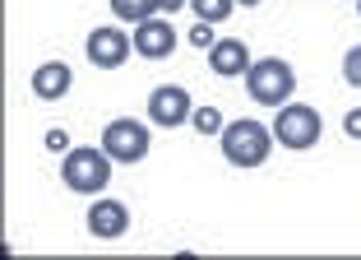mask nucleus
Here are the masks:
<instances>
[{
	"label": "nucleus",
	"instance_id": "1",
	"mask_svg": "<svg viewBox=\"0 0 361 260\" xmlns=\"http://www.w3.org/2000/svg\"><path fill=\"white\" fill-rule=\"evenodd\" d=\"M218 140H223V158L232 167H259L269 158V149H274V126L241 117V121H227Z\"/></svg>",
	"mask_w": 361,
	"mask_h": 260
},
{
	"label": "nucleus",
	"instance_id": "2",
	"mask_svg": "<svg viewBox=\"0 0 361 260\" xmlns=\"http://www.w3.org/2000/svg\"><path fill=\"white\" fill-rule=\"evenodd\" d=\"M111 153L106 149H97V144H88V149H70L65 153V162H61V182L70 186L75 195H102L106 186H111Z\"/></svg>",
	"mask_w": 361,
	"mask_h": 260
},
{
	"label": "nucleus",
	"instance_id": "3",
	"mask_svg": "<svg viewBox=\"0 0 361 260\" xmlns=\"http://www.w3.org/2000/svg\"><path fill=\"white\" fill-rule=\"evenodd\" d=\"M319 135H324V117H319L310 102H283V107L274 112V140L283 144V149L292 153H306L319 144Z\"/></svg>",
	"mask_w": 361,
	"mask_h": 260
},
{
	"label": "nucleus",
	"instance_id": "4",
	"mask_svg": "<svg viewBox=\"0 0 361 260\" xmlns=\"http://www.w3.org/2000/svg\"><path fill=\"white\" fill-rule=\"evenodd\" d=\"M245 88H250V98H255L259 107H283V102H292V93H297V70L287 61H278V56H264V61H255L250 70H245Z\"/></svg>",
	"mask_w": 361,
	"mask_h": 260
},
{
	"label": "nucleus",
	"instance_id": "5",
	"mask_svg": "<svg viewBox=\"0 0 361 260\" xmlns=\"http://www.w3.org/2000/svg\"><path fill=\"white\" fill-rule=\"evenodd\" d=\"M102 149L116 162H126V167L130 162H144L153 149V130L135 117H116V121H106V130H102Z\"/></svg>",
	"mask_w": 361,
	"mask_h": 260
},
{
	"label": "nucleus",
	"instance_id": "6",
	"mask_svg": "<svg viewBox=\"0 0 361 260\" xmlns=\"http://www.w3.org/2000/svg\"><path fill=\"white\" fill-rule=\"evenodd\" d=\"M130 52H135V37L126 28H116V23H102V28L88 32V61L97 70H121L130 61Z\"/></svg>",
	"mask_w": 361,
	"mask_h": 260
},
{
	"label": "nucleus",
	"instance_id": "7",
	"mask_svg": "<svg viewBox=\"0 0 361 260\" xmlns=\"http://www.w3.org/2000/svg\"><path fill=\"white\" fill-rule=\"evenodd\" d=\"M190 112H195V102H190V93H185L180 84H158L149 93V121H153V126H162V130L185 126Z\"/></svg>",
	"mask_w": 361,
	"mask_h": 260
},
{
	"label": "nucleus",
	"instance_id": "8",
	"mask_svg": "<svg viewBox=\"0 0 361 260\" xmlns=\"http://www.w3.org/2000/svg\"><path fill=\"white\" fill-rule=\"evenodd\" d=\"M176 52V28H171V19H144L135 23V56H144V61H167V56Z\"/></svg>",
	"mask_w": 361,
	"mask_h": 260
},
{
	"label": "nucleus",
	"instance_id": "9",
	"mask_svg": "<svg viewBox=\"0 0 361 260\" xmlns=\"http://www.w3.org/2000/svg\"><path fill=\"white\" fill-rule=\"evenodd\" d=\"M88 232L97 242H116L130 232V205L126 200H102L97 195V205H88Z\"/></svg>",
	"mask_w": 361,
	"mask_h": 260
},
{
	"label": "nucleus",
	"instance_id": "10",
	"mask_svg": "<svg viewBox=\"0 0 361 260\" xmlns=\"http://www.w3.org/2000/svg\"><path fill=\"white\" fill-rule=\"evenodd\" d=\"M250 47L241 42V37H218V42L209 47V70L218 79H236V75H245L250 70Z\"/></svg>",
	"mask_w": 361,
	"mask_h": 260
},
{
	"label": "nucleus",
	"instance_id": "11",
	"mask_svg": "<svg viewBox=\"0 0 361 260\" xmlns=\"http://www.w3.org/2000/svg\"><path fill=\"white\" fill-rule=\"evenodd\" d=\"M70 88H75V70L65 61H47L32 70V93L42 98V102H61Z\"/></svg>",
	"mask_w": 361,
	"mask_h": 260
},
{
	"label": "nucleus",
	"instance_id": "12",
	"mask_svg": "<svg viewBox=\"0 0 361 260\" xmlns=\"http://www.w3.org/2000/svg\"><path fill=\"white\" fill-rule=\"evenodd\" d=\"M106 5H111V14L126 19V23H144V19H153V14H162L158 0H106Z\"/></svg>",
	"mask_w": 361,
	"mask_h": 260
},
{
	"label": "nucleus",
	"instance_id": "13",
	"mask_svg": "<svg viewBox=\"0 0 361 260\" xmlns=\"http://www.w3.org/2000/svg\"><path fill=\"white\" fill-rule=\"evenodd\" d=\"M190 10H195V19H204V23H223L227 14L236 10V0H190Z\"/></svg>",
	"mask_w": 361,
	"mask_h": 260
},
{
	"label": "nucleus",
	"instance_id": "14",
	"mask_svg": "<svg viewBox=\"0 0 361 260\" xmlns=\"http://www.w3.org/2000/svg\"><path fill=\"white\" fill-rule=\"evenodd\" d=\"M190 126L200 130V135H223L227 121H223V112H218V107H195L190 112Z\"/></svg>",
	"mask_w": 361,
	"mask_h": 260
},
{
	"label": "nucleus",
	"instance_id": "15",
	"mask_svg": "<svg viewBox=\"0 0 361 260\" xmlns=\"http://www.w3.org/2000/svg\"><path fill=\"white\" fill-rule=\"evenodd\" d=\"M213 42H218V32H213V23L195 19V28H190V47H200V52H209Z\"/></svg>",
	"mask_w": 361,
	"mask_h": 260
},
{
	"label": "nucleus",
	"instance_id": "16",
	"mask_svg": "<svg viewBox=\"0 0 361 260\" xmlns=\"http://www.w3.org/2000/svg\"><path fill=\"white\" fill-rule=\"evenodd\" d=\"M343 79H348L352 88H361V47H352V52L343 56Z\"/></svg>",
	"mask_w": 361,
	"mask_h": 260
},
{
	"label": "nucleus",
	"instance_id": "17",
	"mask_svg": "<svg viewBox=\"0 0 361 260\" xmlns=\"http://www.w3.org/2000/svg\"><path fill=\"white\" fill-rule=\"evenodd\" d=\"M47 149H51V153H70V149H75V144H70V130H61V126L47 130Z\"/></svg>",
	"mask_w": 361,
	"mask_h": 260
},
{
	"label": "nucleus",
	"instance_id": "18",
	"mask_svg": "<svg viewBox=\"0 0 361 260\" xmlns=\"http://www.w3.org/2000/svg\"><path fill=\"white\" fill-rule=\"evenodd\" d=\"M343 130H348L352 140H361V107H352L348 117H343Z\"/></svg>",
	"mask_w": 361,
	"mask_h": 260
},
{
	"label": "nucleus",
	"instance_id": "19",
	"mask_svg": "<svg viewBox=\"0 0 361 260\" xmlns=\"http://www.w3.org/2000/svg\"><path fill=\"white\" fill-rule=\"evenodd\" d=\"M185 5H190V0H158V10L167 14V19H176V14L185 10Z\"/></svg>",
	"mask_w": 361,
	"mask_h": 260
},
{
	"label": "nucleus",
	"instance_id": "20",
	"mask_svg": "<svg viewBox=\"0 0 361 260\" xmlns=\"http://www.w3.org/2000/svg\"><path fill=\"white\" fill-rule=\"evenodd\" d=\"M236 5H245V10H255V5H264V0H236Z\"/></svg>",
	"mask_w": 361,
	"mask_h": 260
},
{
	"label": "nucleus",
	"instance_id": "21",
	"mask_svg": "<svg viewBox=\"0 0 361 260\" xmlns=\"http://www.w3.org/2000/svg\"><path fill=\"white\" fill-rule=\"evenodd\" d=\"M357 14H361V0H357Z\"/></svg>",
	"mask_w": 361,
	"mask_h": 260
}]
</instances>
